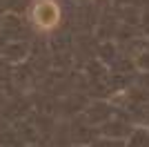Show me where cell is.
<instances>
[{
	"label": "cell",
	"mask_w": 149,
	"mask_h": 147,
	"mask_svg": "<svg viewBox=\"0 0 149 147\" xmlns=\"http://www.w3.org/2000/svg\"><path fill=\"white\" fill-rule=\"evenodd\" d=\"M31 18L38 29L49 31L60 22V7L56 5V0H38L31 11Z\"/></svg>",
	"instance_id": "1"
}]
</instances>
